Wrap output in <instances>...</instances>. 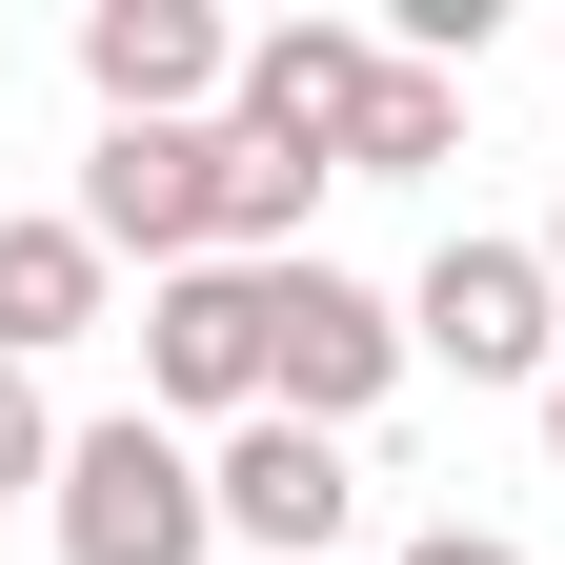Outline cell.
Listing matches in <instances>:
<instances>
[{"label":"cell","mask_w":565,"mask_h":565,"mask_svg":"<svg viewBox=\"0 0 565 565\" xmlns=\"http://www.w3.org/2000/svg\"><path fill=\"white\" fill-rule=\"evenodd\" d=\"M545 282H565V223H545Z\"/></svg>","instance_id":"5bb4252c"},{"label":"cell","mask_w":565,"mask_h":565,"mask_svg":"<svg viewBox=\"0 0 565 565\" xmlns=\"http://www.w3.org/2000/svg\"><path fill=\"white\" fill-rule=\"evenodd\" d=\"M61 445H82V424H41V364H0V505L61 484Z\"/></svg>","instance_id":"8fae6325"},{"label":"cell","mask_w":565,"mask_h":565,"mask_svg":"<svg viewBox=\"0 0 565 565\" xmlns=\"http://www.w3.org/2000/svg\"><path fill=\"white\" fill-rule=\"evenodd\" d=\"M223 182H243L223 121H102V162H82V243L182 282V263H223Z\"/></svg>","instance_id":"3957f363"},{"label":"cell","mask_w":565,"mask_h":565,"mask_svg":"<svg viewBox=\"0 0 565 565\" xmlns=\"http://www.w3.org/2000/svg\"><path fill=\"white\" fill-rule=\"evenodd\" d=\"M545 465H565V384H545Z\"/></svg>","instance_id":"4fadbf2b"},{"label":"cell","mask_w":565,"mask_h":565,"mask_svg":"<svg viewBox=\"0 0 565 565\" xmlns=\"http://www.w3.org/2000/svg\"><path fill=\"white\" fill-rule=\"evenodd\" d=\"M82 82L102 121H202V102H243V41L202 0H82Z\"/></svg>","instance_id":"52a82bcc"},{"label":"cell","mask_w":565,"mask_h":565,"mask_svg":"<svg viewBox=\"0 0 565 565\" xmlns=\"http://www.w3.org/2000/svg\"><path fill=\"white\" fill-rule=\"evenodd\" d=\"M404 343L465 364V384H565V282H545V243H445V263L404 282Z\"/></svg>","instance_id":"277c9868"},{"label":"cell","mask_w":565,"mask_h":565,"mask_svg":"<svg viewBox=\"0 0 565 565\" xmlns=\"http://www.w3.org/2000/svg\"><path fill=\"white\" fill-rule=\"evenodd\" d=\"M384 61H404V41H364V21H263V41H243V102H223V121L263 141V162H323V182H343V141H364Z\"/></svg>","instance_id":"8992f818"},{"label":"cell","mask_w":565,"mask_h":565,"mask_svg":"<svg viewBox=\"0 0 565 565\" xmlns=\"http://www.w3.org/2000/svg\"><path fill=\"white\" fill-rule=\"evenodd\" d=\"M202 465H223V525H243L263 565H323V545H343V505H364V465H343L323 424H282V404H263V424H223Z\"/></svg>","instance_id":"ba28073f"},{"label":"cell","mask_w":565,"mask_h":565,"mask_svg":"<svg viewBox=\"0 0 565 565\" xmlns=\"http://www.w3.org/2000/svg\"><path fill=\"white\" fill-rule=\"evenodd\" d=\"M445 141H465V82H445V61H384V102H364V141H343V182H424Z\"/></svg>","instance_id":"30bf717a"},{"label":"cell","mask_w":565,"mask_h":565,"mask_svg":"<svg viewBox=\"0 0 565 565\" xmlns=\"http://www.w3.org/2000/svg\"><path fill=\"white\" fill-rule=\"evenodd\" d=\"M404 565H525V545H505V525H424Z\"/></svg>","instance_id":"7c38bea8"},{"label":"cell","mask_w":565,"mask_h":565,"mask_svg":"<svg viewBox=\"0 0 565 565\" xmlns=\"http://www.w3.org/2000/svg\"><path fill=\"white\" fill-rule=\"evenodd\" d=\"M41 505H61V565H202V545H223V465H202L182 424L121 404V424H82V445H61Z\"/></svg>","instance_id":"6da1fadb"},{"label":"cell","mask_w":565,"mask_h":565,"mask_svg":"<svg viewBox=\"0 0 565 565\" xmlns=\"http://www.w3.org/2000/svg\"><path fill=\"white\" fill-rule=\"evenodd\" d=\"M404 364H424V343H404L384 282H343L323 243H303V263H263V404H282V424H323V445H343Z\"/></svg>","instance_id":"7a4b0ae2"},{"label":"cell","mask_w":565,"mask_h":565,"mask_svg":"<svg viewBox=\"0 0 565 565\" xmlns=\"http://www.w3.org/2000/svg\"><path fill=\"white\" fill-rule=\"evenodd\" d=\"M141 404L162 424H263V263L141 282Z\"/></svg>","instance_id":"5b68a950"},{"label":"cell","mask_w":565,"mask_h":565,"mask_svg":"<svg viewBox=\"0 0 565 565\" xmlns=\"http://www.w3.org/2000/svg\"><path fill=\"white\" fill-rule=\"evenodd\" d=\"M102 243H82V202H41V223H0V364H61V343L102 323Z\"/></svg>","instance_id":"9c48e42d"}]
</instances>
